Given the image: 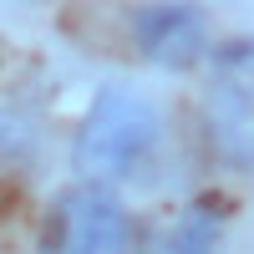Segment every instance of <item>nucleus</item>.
<instances>
[{"label":"nucleus","mask_w":254,"mask_h":254,"mask_svg":"<svg viewBox=\"0 0 254 254\" xmlns=\"http://www.w3.org/2000/svg\"><path fill=\"white\" fill-rule=\"evenodd\" d=\"M132 36L147 61L173 66V71L208 56V20L193 5H147L132 15Z\"/></svg>","instance_id":"3"},{"label":"nucleus","mask_w":254,"mask_h":254,"mask_svg":"<svg viewBox=\"0 0 254 254\" xmlns=\"http://www.w3.org/2000/svg\"><path fill=\"white\" fill-rule=\"evenodd\" d=\"M36 153V127L31 117H20V112H0V168H20V163H31Z\"/></svg>","instance_id":"6"},{"label":"nucleus","mask_w":254,"mask_h":254,"mask_svg":"<svg viewBox=\"0 0 254 254\" xmlns=\"http://www.w3.org/2000/svg\"><path fill=\"white\" fill-rule=\"evenodd\" d=\"M158 127H163V117H158V107L142 92H132V87H102L92 97L87 117H81V127H76L71 163L92 183L97 178H122L127 168L158 142Z\"/></svg>","instance_id":"1"},{"label":"nucleus","mask_w":254,"mask_h":254,"mask_svg":"<svg viewBox=\"0 0 254 254\" xmlns=\"http://www.w3.org/2000/svg\"><path fill=\"white\" fill-rule=\"evenodd\" d=\"M214 87L234 107H254V41H229L214 51Z\"/></svg>","instance_id":"4"},{"label":"nucleus","mask_w":254,"mask_h":254,"mask_svg":"<svg viewBox=\"0 0 254 254\" xmlns=\"http://www.w3.org/2000/svg\"><path fill=\"white\" fill-rule=\"evenodd\" d=\"M132 244V224L127 208L97 183H81L71 193H61L46 224V244L41 254H127Z\"/></svg>","instance_id":"2"},{"label":"nucleus","mask_w":254,"mask_h":254,"mask_svg":"<svg viewBox=\"0 0 254 254\" xmlns=\"http://www.w3.org/2000/svg\"><path fill=\"white\" fill-rule=\"evenodd\" d=\"M219 224H224V208L214 198H193L183 208V219L173 224V239H168V254H214L219 244Z\"/></svg>","instance_id":"5"}]
</instances>
